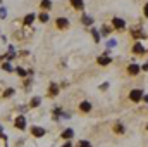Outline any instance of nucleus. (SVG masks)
<instances>
[{"instance_id": "nucleus-1", "label": "nucleus", "mask_w": 148, "mask_h": 147, "mask_svg": "<svg viewBox=\"0 0 148 147\" xmlns=\"http://www.w3.org/2000/svg\"><path fill=\"white\" fill-rule=\"evenodd\" d=\"M129 99H131L133 102H140V101L143 99V90H140V88L131 90V92H129Z\"/></svg>"}, {"instance_id": "nucleus-2", "label": "nucleus", "mask_w": 148, "mask_h": 147, "mask_svg": "<svg viewBox=\"0 0 148 147\" xmlns=\"http://www.w3.org/2000/svg\"><path fill=\"white\" fill-rule=\"evenodd\" d=\"M112 24H114L115 30H124V26H126L124 19H121V17H114V19H112Z\"/></svg>"}, {"instance_id": "nucleus-3", "label": "nucleus", "mask_w": 148, "mask_h": 147, "mask_svg": "<svg viewBox=\"0 0 148 147\" xmlns=\"http://www.w3.org/2000/svg\"><path fill=\"white\" fill-rule=\"evenodd\" d=\"M107 54H109V50H105V54H103L102 57H98V64H102V66H109V64H110L112 59L107 55Z\"/></svg>"}, {"instance_id": "nucleus-4", "label": "nucleus", "mask_w": 148, "mask_h": 147, "mask_svg": "<svg viewBox=\"0 0 148 147\" xmlns=\"http://www.w3.org/2000/svg\"><path fill=\"white\" fill-rule=\"evenodd\" d=\"M57 28H60V30H66L67 26H69V21L66 19V17H57Z\"/></svg>"}, {"instance_id": "nucleus-5", "label": "nucleus", "mask_w": 148, "mask_h": 147, "mask_svg": "<svg viewBox=\"0 0 148 147\" xmlns=\"http://www.w3.org/2000/svg\"><path fill=\"white\" fill-rule=\"evenodd\" d=\"M31 133H33L35 137H43V135H45L47 132H45V130H43L41 126H31Z\"/></svg>"}, {"instance_id": "nucleus-6", "label": "nucleus", "mask_w": 148, "mask_h": 147, "mask_svg": "<svg viewBox=\"0 0 148 147\" xmlns=\"http://www.w3.org/2000/svg\"><path fill=\"white\" fill-rule=\"evenodd\" d=\"M71 5H73L76 10H83L84 9V2L83 0H71Z\"/></svg>"}, {"instance_id": "nucleus-7", "label": "nucleus", "mask_w": 148, "mask_h": 147, "mask_svg": "<svg viewBox=\"0 0 148 147\" xmlns=\"http://www.w3.org/2000/svg\"><path fill=\"white\" fill-rule=\"evenodd\" d=\"M16 126H17L19 130H24V126H26V119H24V116L16 118Z\"/></svg>"}, {"instance_id": "nucleus-8", "label": "nucleus", "mask_w": 148, "mask_h": 147, "mask_svg": "<svg viewBox=\"0 0 148 147\" xmlns=\"http://www.w3.org/2000/svg\"><path fill=\"white\" fill-rule=\"evenodd\" d=\"M127 73L133 74V76H134V74H138V73H140V66H138V64H129V68H127Z\"/></svg>"}, {"instance_id": "nucleus-9", "label": "nucleus", "mask_w": 148, "mask_h": 147, "mask_svg": "<svg viewBox=\"0 0 148 147\" xmlns=\"http://www.w3.org/2000/svg\"><path fill=\"white\" fill-rule=\"evenodd\" d=\"M79 109L83 111V112H90V111H91V104L84 101V102H81V104H79Z\"/></svg>"}, {"instance_id": "nucleus-10", "label": "nucleus", "mask_w": 148, "mask_h": 147, "mask_svg": "<svg viewBox=\"0 0 148 147\" xmlns=\"http://www.w3.org/2000/svg\"><path fill=\"white\" fill-rule=\"evenodd\" d=\"M35 17H36L35 14H28V16L24 17V24H26V26H29V24H33V21H35Z\"/></svg>"}, {"instance_id": "nucleus-11", "label": "nucleus", "mask_w": 148, "mask_h": 147, "mask_svg": "<svg viewBox=\"0 0 148 147\" xmlns=\"http://www.w3.org/2000/svg\"><path fill=\"white\" fill-rule=\"evenodd\" d=\"M133 50H134V54H143V52H145V47H143L141 43H134Z\"/></svg>"}, {"instance_id": "nucleus-12", "label": "nucleus", "mask_w": 148, "mask_h": 147, "mask_svg": "<svg viewBox=\"0 0 148 147\" xmlns=\"http://www.w3.org/2000/svg\"><path fill=\"white\" fill-rule=\"evenodd\" d=\"M62 137H64V139H73V137H74V130H71V128H67V130H64V133H62Z\"/></svg>"}, {"instance_id": "nucleus-13", "label": "nucleus", "mask_w": 148, "mask_h": 147, "mask_svg": "<svg viewBox=\"0 0 148 147\" xmlns=\"http://www.w3.org/2000/svg\"><path fill=\"white\" fill-rule=\"evenodd\" d=\"M131 31H133V37H134V38H143V37H145V35H143V31H140L138 28H133Z\"/></svg>"}, {"instance_id": "nucleus-14", "label": "nucleus", "mask_w": 148, "mask_h": 147, "mask_svg": "<svg viewBox=\"0 0 148 147\" xmlns=\"http://www.w3.org/2000/svg\"><path fill=\"white\" fill-rule=\"evenodd\" d=\"M40 102H41V99H40V97H33V99H31V102H29V106H31V107H38V106H40Z\"/></svg>"}, {"instance_id": "nucleus-15", "label": "nucleus", "mask_w": 148, "mask_h": 147, "mask_svg": "<svg viewBox=\"0 0 148 147\" xmlns=\"http://www.w3.org/2000/svg\"><path fill=\"white\" fill-rule=\"evenodd\" d=\"M50 7H52V2L50 0H41V9L43 10H48Z\"/></svg>"}, {"instance_id": "nucleus-16", "label": "nucleus", "mask_w": 148, "mask_h": 147, "mask_svg": "<svg viewBox=\"0 0 148 147\" xmlns=\"http://www.w3.org/2000/svg\"><path fill=\"white\" fill-rule=\"evenodd\" d=\"M57 94H59V87L55 83H52L50 85V95H57Z\"/></svg>"}, {"instance_id": "nucleus-17", "label": "nucleus", "mask_w": 148, "mask_h": 147, "mask_svg": "<svg viewBox=\"0 0 148 147\" xmlns=\"http://www.w3.org/2000/svg\"><path fill=\"white\" fill-rule=\"evenodd\" d=\"M93 23V17H90V16H83V24H86V26H90Z\"/></svg>"}, {"instance_id": "nucleus-18", "label": "nucleus", "mask_w": 148, "mask_h": 147, "mask_svg": "<svg viewBox=\"0 0 148 147\" xmlns=\"http://www.w3.org/2000/svg\"><path fill=\"white\" fill-rule=\"evenodd\" d=\"M114 130H115L119 135H122V133H124V128H122V125H121V123H117V125L114 126Z\"/></svg>"}, {"instance_id": "nucleus-19", "label": "nucleus", "mask_w": 148, "mask_h": 147, "mask_svg": "<svg viewBox=\"0 0 148 147\" xmlns=\"http://www.w3.org/2000/svg\"><path fill=\"white\" fill-rule=\"evenodd\" d=\"M40 21H41V23H48V14H47V12H41V14H40Z\"/></svg>"}, {"instance_id": "nucleus-20", "label": "nucleus", "mask_w": 148, "mask_h": 147, "mask_svg": "<svg viewBox=\"0 0 148 147\" xmlns=\"http://www.w3.org/2000/svg\"><path fill=\"white\" fill-rule=\"evenodd\" d=\"M10 95H14V88H7L3 92V97H10Z\"/></svg>"}, {"instance_id": "nucleus-21", "label": "nucleus", "mask_w": 148, "mask_h": 147, "mask_svg": "<svg viewBox=\"0 0 148 147\" xmlns=\"http://www.w3.org/2000/svg\"><path fill=\"white\" fill-rule=\"evenodd\" d=\"M2 68H3V71H12V68H10V64H9V62L2 64Z\"/></svg>"}, {"instance_id": "nucleus-22", "label": "nucleus", "mask_w": 148, "mask_h": 147, "mask_svg": "<svg viewBox=\"0 0 148 147\" xmlns=\"http://www.w3.org/2000/svg\"><path fill=\"white\" fill-rule=\"evenodd\" d=\"M79 147H91V144L86 142V140H81V142H79Z\"/></svg>"}, {"instance_id": "nucleus-23", "label": "nucleus", "mask_w": 148, "mask_h": 147, "mask_svg": "<svg viewBox=\"0 0 148 147\" xmlns=\"http://www.w3.org/2000/svg\"><path fill=\"white\" fill-rule=\"evenodd\" d=\"M93 38H95V42H100V37H98V31L97 30H93Z\"/></svg>"}, {"instance_id": "nucleus-24", "label": "nucleus", "mask_w": 148, "mask_h": 147, "mask_svg": "<svg viewBox=\"0 0 148 147\" xmlns=\"http://www.w3.org/2000/svg\"><path fill=\"white\" fill-rule=\"evenodd\" d=\"M5 16H7V10L3 7H0V17H5Z\"/></svg>"}, {"instance_id": "nucleus-25", "label": "nucleus", "mask_w": 148, "mask_h": 147, "mask_svg": "<svg viewBox=\"0 0 148 147\" xmlns=\"http://www.w3.org/2000/svg\"><path fill=\"white\" fill-rule=\"evenodd\" d=\"M17 74H21V76H26V71H24V69H21V68H17Z\"/></svg>"}, {"instance_id": "nucleus-26", "label": "nucleus", "mask_w": 148, "mask_h": 147, "mask_svg": "<svg viewBox=\"0 0 148 147\" xmlns=\"http://www.w3.org/2000/svg\"><path fill=\"white\" fill-rule=\"evenodd\" d=\"M143 14H145V16H147V17H148V3H147V5H145V9H143Z\"/></svg>"}, {"instance_id": "nucleus-27", "label": "nucleus", "mask_w": 148, "mask_h": 147, "mask_svg": "<svg viewBox=\"0 0 148 147\" xmlns=\"http://www.w3.org/2000/svg\"><path fill=\"white\" fill-rule=\"evenodd\" d=\"M62 147H71V142H66V144H64Z\"/></svg>"}, {"instance_id": "nucleus-28", "label": "nucleus", "mask_w": 148, "mask_h": 147, "mask_svg": "<svg viewBox=\"0 0 148 147\" xmlns=\"http://www.w3.org/2000/svg\"><path fill=\"white\" fill-rule=\"evenodd\" d=\"M143 69H148V62L145 64V66H143Z\"/></svg>"}]
</instances>
